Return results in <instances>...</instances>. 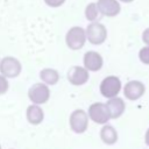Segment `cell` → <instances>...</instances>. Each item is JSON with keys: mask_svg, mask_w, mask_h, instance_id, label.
<instances>
[{"mask_svg": "<svg viewBox=\"0 0 149 149\" xmlns=\"http://www.w3.org/2000/svg\"><path fill=\"white\" fill-rule=\"evenodd\" d=\"M85 33H86V41H88L93 45H100L107 38L106 27L98 21L88 23V26L85 29Z\"/></svg>", "mask_w": 149, "mask_h": 149, "instance_id": "obj_1", "label": "cell"}, {"mask_svg": "<svg viewBox=\"0 0 149 149\" xmlns=\"http://www.w3.org/2000/svg\"><path fill=\"white\" fill-rule=\"evenodd\" d=\"M65 43L71 50H79L86 43V33L85 29L79 26L71 27L65 35Z\"/></svg>", "mask_w": 149, "mask_h": 149, "instance_id": "obj_2", "label": "cell"}, {"mask_svg": "<svg viewBox=\"0 0 149 149\" xmlns=\"http://www.w3.org/2000/svg\"><path fill=\"white\" fill-rule=\"evenodd\" d=\"M122 88V83L119 77L116 76H107L105 77L99 86L100 93L102 97L109 99L113 97H116Z\"/></svg>", "mask_w": 149, "mask_h": 149, "instance_id": "obj_3", "label": "cell"}, {"mask_svg": "<svg viewBox=\"0 0 149 149\" xmlns=\"http://www.w3.org/2000/svg\"><path fill=\"white\" fill-rule=\"evenodd\" d=\"M69 125L73 133L76 134H83L87 130L88 127V115L87 112H85L81 108L74 109L69 118Z\"/></svg>", "mask_w": 149, "mask_h": 149, "instance_id": "obj_4", "label": "cell"}, {"mask_svg": "<svg viewBox=\"0 0 149 149\" xmlns=\"http://www.w3.org/2000/svg\"><path fill=\"white\" fill-rule=\"evenodd\" d=\"M28 98L33 104L36 105H43L48 102L50 99V90L49 85L42 83H35L33 84L28 90Z\"/></svg>", "mask_w": 149, "mask_h": 149, "instance_id": "obj_5", "label": "cell"}, {"mask_svg": "<svg viewBox=\"0 0 149 149\" xmlns=\"http://www.w3.org/2000/svg\"><path fill=\"white\" fill-rule=\"evenodd\" d=\"M21 71L22 65L17 58L13 56H6L0 59V73L6 78H16Z\"/></svg>", "mask_w": 149, "mask_h": 149, "instance_id": "obj_6", "label": "cell"}, {"mask_svg": "<svg viewBox=\"0 0 149 149\" xmlns=\"http://www.w3.org/2000/svg\"><path fill=\"white\" fill-rule=\"evenodd\" d=\"M87 115L91 121H93L98 125H105L111 119L108 108H107L106 104H104V102H93L92 105H90Z\"/></svg>", "mask_w": 149, "mask_h": 149, "instance_id": "obj_7", "label": "cell"}, {"mask_svg": "<svg viewBox=\"0 0 149 149\" xmlns=\"http://www.w3.org/2000/svg\"><path fill=\"white\" fill-rule=\"evenodd\" d=\"M88 79H90L88 70H86L84 66L74 65L70 68V70L68 71V80L73 86H81L86 84Z\"/></svg>", "mask_w": 149, "mask_h": 149, "instance_id": "obj_8", "label": "cell"}, {"mask_svg": "<svg viewBox=\"0 0 149 149\" xmlns=\"http://www.w3.org/2000/svg\"><path fill=\"white\" fill-rule=\"evenodd\" d=\"M146 92V86L140 80H129L123 86V95L130 101L139 100Z\"/></svg>", "mask_w": 149, "mask_h": 149, "instance_id": "obj_9", "label": "cell"}, {"mask_svg": "<svg viewBox=\"0 0 149 149\" xmlns=\"http://www.w3.org/2000/svg\"><path fill=\"white\" fill-rule=\"evenodd\" d=\"M83 64H84V68L88 70V72H97L101 70L104 65V59L99 52L94 50H90L85 52L83 57Z\"/></svg>", "mask_w": 149, "mask_h": 149, "instance_id": "obj_10", "label": "cell"}, {"mask_svg": "<svg viewBox=\"0 0 149 149\" xmlns=\"http://www.w3.org/2000/svg\"><path fill=\"white\" fill-rule=\"evenodd\" d=\"M95 3L100 14L107 17H114L121 10L119 0H98Z\"/></svg>", "mask_w": 149, "mask_h": 149, "instance_id": "obj_11", "label": "cell"}, {"mask_svg": "<svg viewBox=\"0 0 149 149\" xmlns=\"http://www.w3.org/2000/svg\"><path fill=\"white\" fill-rule=\"evenodd\" d=\"M106 106L108 108V113H109V118L111 119H118L120 118L125 109H126V102L123 101L122 98L120 97H113L109 98L108 101L106 102Z\"/></svg>", "mask_w": 149, "mask_h": 149, "instance_id": "obj_12", "label": "cell"}, {"mask_svg": "<svg viewBox=\"0 0 149 149\" xmlns=\"http://www.w3.org/2000/svg\"><path fill=\"white\" fill-rule=\"evenodd\" d=\"M26 118H27V121H28L30 125L37 126V125L42 123V121H43V119H44V112H43V109L40 107V105L31 104V105H29V106L27 107Z\"/></svg>", "mask_w": 149, "mask_h": 149, "instance_id": "obj_13", "label": "cell"}, {"mask_svg": "<svg viewBox=\"0 0 149 149\" xmlns=\"http://www.w3.org/2000/svg\"><path fill=\"white\" fill-rule=\"evenodd\" d=\"M100 140L107 146L115 144L116 141H118V132H116V129L113 126L105 123L102 126V128L100 129Z\"/></svg>", "mask_w": 149, "mask_h": 149, "instance_id": "obj_14", "label": "cell"}, {"mask_svg": "<svg viewBox=\"0 0 149 149\" xmlns=\"http://www.w3.org/2000/svg\"><path fill=\"white\" fill-rule=\"evenodd\" d=\"M40 78L47 85H56L59 80V73L55 69L45 68L40 71Z\"/></svg>", "mask_w": 149, "mask_h": 149, "instance_id": "obj_15", "label": "cell"}, {"mask_svg": "<svg viewBox=\"0 0 149 149\" xmlns=\"http://www.w3.org/2000/svg\"><path fill=\"white\" fill-rule=\"evenodd\" d=\"M99 15H101V14H100V12H99V9H98L95 2H90V3L85 7V17H86L87 21L94 22V21L98 20Z\"/></svg>", "mask_w": 149, "mask_h": 149, "instance_id": "obj_16", "label": "cell"}, {"mask_svg": "<svg viewBox=\"0 0 149 149\" xmlns=\"http://www.w3.org/2000/svg\"><path fill=\"white\" fill-rule=\"evenodd\" d=\"M139 59L144 65H149V45H146L139 51Z\"/></svg>", "mask_w": 149, "mask_h": 149, "instance_id": "obj_17", "label": "cell"}, {"mask_svg": "<svg viewBox=\"0 0 149 149\" xmlns=\"http://www.w3.org/2000/svg\"><path fill=\"white\" fill-rule=\"evenodd\" d=\"M9 87V83H8V78H6L5 76L0 74V95L5 94L8 91Z\"/></svg>", "mask_w": 149, "mask_h": 149, "instance_id": "obj_18", "label": "cell"}, {"mask_svg": "<svg viewBox=\"0 0 149 149\" xmlns=\"http://www.w3.org/2000/svg\"><path fill=\"white\" fill-rule=\"evenodd\" d=\"M44 3L51 8H57V7H61L66 0H43Z\"/></svg>", "mask_w": 149, "mask_h": 149, "instance_id": "obj_19", "label": "cell"}, {"mask_svg": "<svg viewBox=\"0 0 149 149\" xmlns=\"http://www.w3.org/2000/svg\"><path fill=\"white\" fill-rule=\"evenodd\" d=\"M142 41L146 45H149V27L146 28L142 33Z\"/></svg>", "mask_w": 149, "mask_h": 149, "instance_id": "obj_20", "label": "cell"}, {"mask_svg": "<svg viewBox=\"0 0 149 149\" xmlns=\"http://www.w3.org/2000/svg\"><path fill=\"white\" fill-rule=\"evenodd\" d=\"M144 142H146V144L149 147V128L147 129V132H146V134H144Z\"/></svg>", "mask_w": 149, "mask_h": 149, "instance_id": "obj_21", "label": "cell"}, {"mask_svg": "<svg viewBox=\"0 0 149 149\" xmlns=\"http://www.w3.org/2000/svg\"><path fill=\"white\" fill-rule=\"evenodd\" d=\"M120 2H125V3H129V2H133L134 0H119Z\"/></svg>", "mask_w": 149, "mask_h": 149, "instance_id": "obj_22", "label": "cell"}, {"mask_svg": "<svg viewBox=\"0 0 149 149\" xmlns=\"http://www.w3.org/2000/svg\"><path fill=\"white\" fill-rule=\"evenodd\" d=\"M0 149H1V144H0Z\"/></svg>", "mask_w": 149, "mask_h": 149, "instance_id": "obj_23", "label": "cell"}]
</instances>
